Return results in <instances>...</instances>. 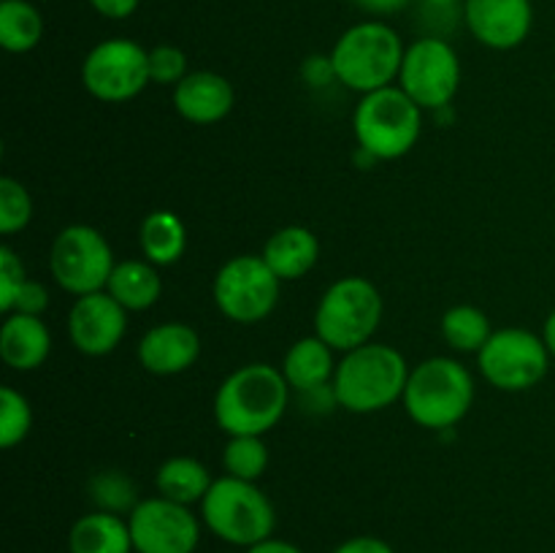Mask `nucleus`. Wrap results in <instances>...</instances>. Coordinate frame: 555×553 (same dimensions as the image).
Listing matches in <instances>:
<instances>
[{
    "label": "nucleus",
    "instance_id": "nucleus-1",
    "mask_svg": "<svg viewBox=\"0 0 555 553\" xmlns=\"http://www.w3.org/2000/svg\"><path fill=\"white\" fill-rule=\"evenodd\" d=\"M291 383L271 363H247L222 380L215 396L217 426L228 437H263L282 421Z\"/></svg>",
    "mask_w": 555,
    "mask_h": 553
},
{
    "label": "nucleus",
    "instance_id": "nucleus-2",
    "mask_svg": "<svg viewBox=\"0 0 555 553\" xmlns=\"http://www.w3.org/2000/svg\"><path fill=\"white\" fill-rule=\"evenodd\" d=\"M410 366L396 347L366 342L345 352L334 372V390L339 407L366 415L379 412L404 396Z\"/></svg>",
    "mask_w": 555,
    "mask_h": 553
},
{
    "label": "nucleus",
    "instance_id": "nucleus-3",
    "mask_svg": "<svg viewBox=\"0 0 555 553\" xmlns=\"http://www.w3.org/2000/svg\"><path fill=\"white\" fill-rule=\"evenodd\" d=\"M404 410L423 428H453L475 404V377L455 358H426L406 380Z\"/></svg>",
    "mask_w": 555,
    "mask_h": 553
},
{
    "label": "nucleus",
    "instance_id": "nucleus-4",
    "mask_svg": "<svg viewBox=\"0 0 555 553\" xmlns=\"http://www.w3.org/2000/svg\"><path fill=\"white\" fill-rule=\"evenodd\" d=\"M404 52V43L393 27L379 20H369L341 33L328 57L336 81L366 95L399 79Z\"/></svg>",
    "mask_w": 555,
    "mask_h": 553
},
{
    "label": "nucleus",
    "instance_id": "nucleus-5",
    "mask_svg": "<svg viewBox=\"0 0 555 553\" xmlns=\"http://www.w3.org/2000/svg\"><path fill=\"white\" fill-rule=\"evenodd\" d=\"M201 518L228 545L253 548L274 535L276 510L255 483L225 475L211 483L201 502Z\"/></svg>",
    "mask_w": 555,
    "mask_h": 553
},
{
    "label": "nucleus",
    "instance_id": "nucleus-6",
    "mask_svg": "<svg viewBox=\"0 0 555 553\" xmlns=\"http://www.w3.org/2000/svg\"><path fill=\"white\" fill-rule=\"evenodd\" d=\"M358 146L374 160H399L417 144L423 130V108L401 87L366 92L356 106Z\"/></svg>",
    "mask_w": 555,
    "mask_h": 553
},
{
    "label": "nucleus",
    "instance_id": "nucleus-7",
    "mask_svg": "<svg viewBox=\"0 0 555 553\" xmlns=\"http://www.w3.org/2000/svg\"><path fill=\"white\" fill-rule=\"evenodd\" d=\"M383 320V296L366 276H341L320 296L314 334L328 347L350 352L372 342Z\"/></svg>",
    "mask_w": 555,
    "mask_h": 553
},
{
    "label": "nucleus",
    "instance_id": "nucleus-8",
    "mask_svg": "<svg viewBox=\"0 0 555 553\" xmlns=\"http://www.w3.org/2000/svg\"><path fill=\"white\" fill-rule=\"evenodd\" d=\"M282 280L263 255H236L215 276V304L228 320L255 325L269 318L280 301Z\"/></svg>",
    "mask_w": 555,
    "mask_h": 553
},
{
    "label": "nucleus",
    "instance_id": "nucleus-9",
    "mask_svg": "<svg viewBox=\"0 0 555 553\" xmlns=\"http://www.w3.org/2000/svg\"><path fill=\"white\" fill-rule=\"evenodd\" d=\"M482 377L499 390H531L545 380L551 366V350L545 339L526 329L493 331L491 339L477 352Z\"/></svg>",
    "mask_w": 555,
    "mask_h": 553
},
{
    "label": "nucleus",
    "instance_id": "nucleus-10",
    "mask_svg": "<svg viewBox=\"0 0 555 553\" xmlns=\"http://www.w3.org/2000/svg\"><path fill=\"white\" fill-rule=\"evenodd\" d=\"M112 244L98 228L68 226L57 233L49 253V269L54 282L76 298L98 293L108 285L114 271Z\"/></svg>",
    "mask_w": 555,
    "mask_h": 553
},
{
    "label": "nucleus",
    "instance_id": "nucleus-11",
    "mask_svg": "<svg viewBox=\"0 0 555 553\" xmlns=\"http://www.w3.org/2000/svg\"><path fill=\"white\" fill-rule=\"evenodd\" d=\"M87 92L103 103H125L150 85V52L130 38H108L81 65Z\"/></svg>",
    "mask_w": 555,
    "mask_h": 553
},
{
    "label": "nucleus",
    "instance_id": "nucleus-12",
    "mask_svg": "<svg viewBox=\"0 0 555 553\" xmlns=\"http://www.w3.org/2000/svg\"><path fill=\"white\" fill-rule=\"evenodd\" d=\"M399 87L421 108H444L461 87V60L444 38L426 36L406 47Z\"/></svg>",
    "mask_w": 555,
    "mask_h": 553
},
{
    "label": "nucleus",
    "instance_id": "nucleus-13",
    "mask_svg": "<svg viewBox=\"0 0 555 553\" xmlns=\"http://www.w3.org/2000/svg\"><path fill=\"white\" fill-rule=\"evenodd\" d=\"M130 537L135 553H195L201 524L188 504L152 497L130 510Z\"/></svg>",
    "mask_w": 555,
    "mask_h": 553
},
{
    "label": "nucleus",
    "instance_id": "nucleus-14",
    "mask_svg": "<svg viewBox=\"0 0 555 553\" xmlns=\"http://www.w3.org/2000/svg\"><path fill=\"white\" fill-rule=\"evenodd\" d=\"M128 329V309L108 291L76 298L68 314L70 342L85 356H106L122 342Z\"/></svg>",
    "mask_w": 555,
    "mask_h": 553
},
{
    "label": "nucleus",
    "instance_id": "nucleus-15",
    "mask_svg": "<svg viewBox=\"0 0 555 553\" xmlns=\"http://www.w3.org/2000/svg\"><path fill=\"white\" fill-rule=\"evenodd\" d=\"M464 22L472 36L491 49H515L534 25L531 0H466Z\"/></svg>",
    "mask_w": 555,
    "mask_h": 553
},
{
    "label": "nucleus",
    "instance_id": "nucleus-16",
    "mask_svg": "<svg viewBox=\"0 0 555 553\" xmlns=\"http://www.w3.org/2000/svg\"><path fill=\"white\" fill-rule=\"evenodd\" d=\"M201 336L188 323H163L146 331L139 342V361L146 372L171 377L198 361Z\"/></svg>",
    "mask_w": 555,
    "mask_h": 553
},
{
    "label": "nucleus",
    "instance_id": "nucleus-17",
    "mask_svg": "<svg viewBox=\"0 0 555 553\" xmlns=\"http://www.w3.org/2000/svg\"><path fill=\"white\" fill-rule=\"evenodd\" d=\"M233 101V85L215 70H195L173 87V106L193 125L220 123L231 114Z\"/></svg>",
    "mask_w": 555,
    "mask_h": 553
},
{
    "label": "nucleus",
    "instance_id": "nucleus-18",
    "mask_svg": "<svg viewBox=\"0 0 555 553\" xmlns=\"http://www.w3.org/2000/svg\"><path fill=\"white\" fill-rule=\"evenodd\" d=\"M52 350V334L36 314L11 312L0 329V358L16 372L43 366Z\"/></svg>",
    "mask_w": 555,
    "mask_h": 553
},
{
    "label": "nucleus",
    "instance_id": "nucleus-19",
    "mask_svg": "<svg viewBox=\"0 0 555 553\" xmlns=\"http://www.w3.org/2000/svg\"><path fill=\"white\" fill-rule=\"evenodd\" d=\"M318 258H320L318 236L304 226L280 228V231H276L263 247V260L282 282L301 280L304 274L312 271V266L318 263Z\"/></svg>",
    "mask_w": 555,
    "mask_h": 553
},
{
    "label": "nucleus",
    "instance_id": "nucleus-20",
    "mask_svg": "<svg viewBox=\"0 0 555 553\" xmlns=\"http://www.w3.org/2000/svg\"><path fill=\"white\" fill-rule=\"evenodd\" d=\"M70 553H133L130 524L117 513L95 510L87 513L70 526L68 531Z\"/></svg>",
    "mask_w": 555,
    "mask_h": 553
},
{
    "label": "nucleus",
    "instance_id": "nucleus-21",
    "mask_svg": "<svg viewBox=\"0 0 555 553\" xmlns=\"http://www.w3.org/2000/svg\"><path fill=\"white\" fill-rule=\"evenodd\" d=\"M334 347L325 345L318 334L304 336L296 345L287 350L285 363H282V374L291 383L293 390H312L320 385H328L334 377Z\"/></svg>",
    "mask_w": 555,
    "mask_h": 553
},
{
    "label": "nucleus",
    "instance_id": "nucleus-22",
    "mask_svg": "<svg viewBox=\"0 0 555 553\" xmlns=\"http://www.w3.org/2000/svg\"><path fill=\"white\" fill-rule=\"evenodd\" d=\"M106 291L128 312H144V309L157 304L163 293V282L155 263H150V260H122V263L114 266Z\"/></svg>",
    "mask_w": 555,
    "mask_h": 553
},
{
    "label": "nucleus",
    "instance_id": "nucleus-23",
    "mask_svg": "<svg viewBox=\"0 0 555 553\" xmlns=\"http://www.w3.org/2000/svg\"><path fill=\"white\" fill-rule=\"evenodd\" d=\"M141 253L150 263L171 266L188 249V228L173 211L157 209L141 222Z\"/></svg>",
    "mask_w": 555,
    "mask_h": 553
},
{
    "label": "nucleus",
    "instance_id": "nucleus-24",
    "mask_svg": "<svg viewBox=\"0 0 555 553\" xmlns=\"http://www.w3.org/2000/svg\"><path fill=\"white\" fill-rule=\"evenodd\" d=\"M211 475L201 461L190 459V455H173V459L163 461L160 470L155 475V486L160 497L171 499L177 504H195L204 502V497L211 488Z\"/></svg>",
    "mask_w": 555,
    "mask_h": 553
},
{
    "label": "nucleus",
    "instance_id": "nucleus-25",
    "mask_svg": "<svg viewBox=\"0 0 555 553\" xmlns=\"http://www.w3.org/2000/svg\"><path fill=\"white\" fill-rule=\"evenodd\" d=\"M43 38V16L27 0H0V43L5 52L25 54Z\"/></svg>",
    "mask_w": 555,
    "mask_h": 553
},
{
    "label": "nucleus",
    "instance_id": "nucleus-26",
    "mask_svg": "<svg viewBox=\"0 0 555 553\" xmlns=\"http://www.w3.org/2000/svg\"><path fill=\"white\" fill-rule=\"evenodd\" d=\"M491 320L472 304L450 307L442 318V336L455 352H480L491 339Z\"/></svg>",
    "mask_w": 555,
    "mask_h": 553
},
{
    "label": "nucleus",
    "instance_id": "nucleus-27",
    "mask_svg": "<svg viewBox=\"0 0 555 553\" xmlns=\"http://www.w3.org/2000/svg\"><path fill=\"white\" fill-rule=\"evenodd\" d=\"M222 464L231 477L255 483L269 466V448L263 437H231L222 453Z\"/></svg>",
    "mask_w": 555,
    "mask_h": 553
},
{
    "label": "nucleus",
    "instance_id": "nucleus-28",
    "mask_svg": "<svg viewBox=\"0 0 555 553\" xmlns=\"http://www.w3.org/2000/svg\"><path fill=\"white\" fill-rule=\"evenodd\" d=\"M33 428V410L30 401L20 390L3 385L0 388V445L11 450L30 434Z\"/></svg>",
    "mask_w": 555,
    "mask_h": 553
},
{
    "label": "nucleus",
    "instance_id": "nucleus-29",
    "mask_svg": "<svg viewBox=\"0 0 555 553\" xmlns=\"http://www.w3.org/2000/svg\"><path fill=\"white\" fill-rule=\"evenodd\" d=\"M33 217V198L25 190V184L16 179H0V233L14 236L30 222Z\"/></svg>",
    "mask_w": 555,
    "mask_h": 553
},
{
    "label": "nucleus",
    "instance_id": "nucleus-30",
    "mask_svg": "<svg viewBox=\"0 0 555 553\" xmlns=\"http://www.w3.org/2000/svg\"><path fill=\"white\" fill-rule=\"evenodd\" d=\"M90 493L95 499V504L106 513H125V510H133L135 504V486L133 480L122 475V472H101V475L92 477Z\"/></svg>",
    "mask_w": 555,
    "mask_h": 553
},
{
    "label": "nucleus",
    "instance_id": "nucleus-31",
    "mask_svg": "<svg viewBox=\"0 0 555 553\" xmlns=\"http://www.w3.org/2000/svg\"><path fill=\"white\" fill-rule=\"evenodd\" d=\"M188 76V57L179 47H171V43H160L150 52V79L155 85H173Z\"/></svg>",
    "mask_w": 555,
    "mask_h": 553
},
{
    "label": "nucleus",
    "instance_id": "nucleus-32",
    "mask_svg": "<svg viewBox=\"0 0 555 553\" xmlns=\"http://www.w3.org/2000/svg\"><path fill=\"white\" fill-rule=\"evenodd\" d=\"M25 282L27 276L20 255H16L9 244H3V247H0V312H14L16 296H20Z\"/></svg>",
    "mask_w": 555,
    "mask_h": 553
},
{
    "label": "nucleus",
    "instance_id": "nucleus-33",
    "mask_svg": "<svg viewBox=\"0 0 555 553\" xmlns=\"http://www.w3.org/2000/svg\"><path fill=\"white\" fill-rule=\"evenodd\" d=\"M49 307V293L47 287L41 285V282L36 280H27L25 285H22L20 296H16V304H14V312H22V314H36V318H41L43 309Z\"/></svg>",
    "mask_w": 555,
    "mask_h": 553
},
{
    "label": "nucleus",
    "instance_id": "nucleus-34",
    "mask_svg": "<svg viewBox=\"0 0 555 553\" xmlns=\"http://www.w3.org/2000/svg\"><path fill=\"white\" fill-rule=\"evenodd\" d=\"M331 553H396V551L390 548V542L379 540V537L361 535V537H350V540H345Z\"/></svg>",
    "mask_w": 555,
    "mask_h": 553
},
{
    "label": "nucleus",
    "instance_id": "nucleus-35",
    "mask_svg": "<svg viewBox=\"0 0 555 553\" xmlns=\"http://www.w3.org/2000/svg\"><path fill=\"white\" fill-rule=\"evenodd\" d=\"M139 3L141 0H90L92 9L106 20H128L139 9Z\"/></svg>",
    "mask_w": 555,
    "mask_h": 553
},
{
    "label": "nucleus",
    "instance_id": "nucleus-36",
    "mask_svg": "<svg viewBox=\"0 0 555 553\" xmlns=\"http://www.w3.org/2000/svg\"><path fill=\"white\" fill-rule=\"evenodd\" d=\"M361 11L366 14H377V16H388V14H399L410 5V0H352Z\"/></svg>",
    "mask_w": 555,
    "mask_h": 553
},
{
    "label": "nucleus",
    "instance_id": "nucleus-37",
    "mask_svg": "<svg viewBox=\"0 0 555 553\" xmlns=\"http://www.w3.org/2000/svg\"><path fill=\"white\" fill-rule=\"evenodd\" d=\"M247 553H304V551L298 545H293V542L269 537V540H263V542H258V545L247 548Z\"/></svg>",
    "mask_w": 555,
    "mask_h": 553
},
{
    "label": "nucleus",
    "instance_id": "nucleus-38",
    "mask_svg": "<svg viewBox=\"0 0 555 553\" xmlns=\"http://www.w3.org/2000/svg\"><path fill=\"white\" fill-rule=\"evenodd\" d=\"M542 339H545L547 350H551V356H555V309L551 314H547L545 320V329H542Z\"/></svg>",
    "mask_w": 555,
    "mask_h": 553
},
{
    "label": "nucleus",
    "instance_id": "nucleus-39",
    "mask_svg": "<svg viewBox=\"0 0 555 553\" xmlns=\"http://www.w3.org/2000/svg\"><path fill=\"white\" fill-rule=\"evenodd\" d=\"M426 9H453L455 0H423Z\"/></svg>",
    "mask_w": 555,
    "mask_h": 553
}]
</instances>
